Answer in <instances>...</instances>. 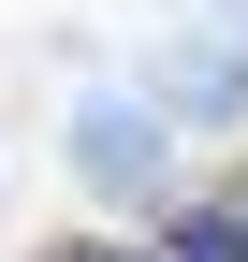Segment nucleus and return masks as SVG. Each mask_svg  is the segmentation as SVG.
Segmentation results:
<instances>
[{"mask_svg": "<svg viewBox=\"0 0 248 262\" xmlns=\"http://www.w3.org/2000/svg\"><path fill=\"white\" fill-rule=\"evenodd\" d=\"M73 160H88V189H117V204H161V189H175L161 88H88V102H73Z\"/></svg>", "mask_w": 248, "mask_h": 262, "instance_id": "obj_1", "label": "nucleus"}, {"mask_svg": "<svg viewBox=\"0 0 248 262\" xmlns=\"http://www.w3.org/2000/svg\"><path fill=\"white\" fill-rule=\"evenodd\" d=\"M44 262H204V248H190V233H161V248H88V233H73V248H44Z\"/></svg>", "mask_w": 248, "mask_h": 262, "instance_id": "obj_2", "label": "nucleus"}]
</instances>
